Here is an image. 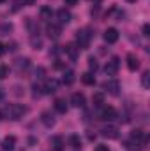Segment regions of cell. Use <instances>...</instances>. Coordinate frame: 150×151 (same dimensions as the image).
<instances>
[{
	"label": "cell",
	"mask_w": 150,
	"mask_h": 151,
	"mask_svg": "<svg viewBox=\"0 0 150 151\" xmlns=\"http://www.w3.org/2000/svg\"><path fill=\"white\" fill-rule=\"evenodd\" d=\"M25 113H27V107L21 106V104H9L2 111L4 118H9V119H21Z\"/></svg>",
	"instance_id": "cell-1"
},
{
	"label": "cell",
	"mask_w": 150,
	"mask_h": 151,
	"mask_svg": "<svg viewBox=\"0 0 150 151\" xmlns=\"http://www.w3.org/2000/svg\"><path fill=\"white\" fill-rule=\"evenodd\" d=\"M118 67H120V60L117 58V56H113L111 60L106 63V67H104V74L106 76H115L118 72Z\"/></svg>",
	"instance_id": "cell-2"
},
{
	"label": "cell",
	"mask_w": 150,
	"mask_h": 151,
	"mask_svg": "<svg viewBox=\"0 0 150 151\" xmlns=\"http://www.w3.org/2000/svg\"><path fill=\"white\" fill-rule=\"evenodd\" d=\"M103 88H104V90H106L108 93H111V95H118V93H120V83H118L117 79H110V81H104Z\"/></svg>",
	"instance_id": "cell-3"
},
{
	"label": "cell",
	"mask_w": 150,
	"mask_h": 151,
	"mask_svg": "<svg viewBox=\"0 0 150 151\" xmlns=\"http://www.w3.org/2000/svg\"><path fill=\"white\" fill-rule=\"evenodd\" d=\"M76 40H78V47H87L90 42V34H87V30H78L76 32Z\"/></svg>",
	"instance_id": "cell-4"
},
{
	"label": "cell",
	"mask_w": 150,
	"mask_h": 151,
	"mask_svg": "<svg viewBox=\"0 0 150 151\" xmlns=\"http://www.w3.org/2000/svg\"><path fill=\"white\" fill-rule=\"evenodd\" d=\"M46 34H48L50 39H58L60 34H62V27L57 25V23H50V25L46 27Z\"/></svg>",
	"instance_id": "cell-5"
},
{
	"label": "cell",
	"mask_w": 150,
	"mask_h": 151,
	"mask_svg": "<svg viewBox=\"0 0 150 151\" xmlns=\"http://www.w3.org/2000/svg\"><path fill=\"white\" fill-rule=\"evenodd\" d=\"M101 135L103 137H108V139H117L118 137V128L113 127V125H106L101 128Z\"/></svg>",
	"instance_id": "cell-6"
},
{
	"label": "cell",
	"mask_w": 150,
	"mask_h": 151,
	"mask_svg": "<svg viewBox=\"0 0 150 151\" xmlns=\"http://www.w3.org/2000/svg\"><path fill=\"white\" fill-rule=\"evenodd\" d=\"M118 30L117 28H108L106 32H104V40L108 42V44H115L117 40H118Z\"/></svg>",
	"instance_id": "cell-7"
},
{
	"label": "cell",
	"mask_w": 150,
	"mask_h": 151,
	"mask_svg": "<svg viewBox=\"0 0 150 151\" xmlns=\"http://www.w3.org/2000/svg\"><path fill=\"white\" fill-rule=\"evenodd\" d=\"M58 90V81L57 79H48L46 81V84H44V88H42V93H55Z\"/></svg>",
	"instance_id": "cell-8"
},
{
	"label": "cell",
	"mask_w": 150,
	"mask_h": 151,
	"mask_svg": "<svg viewBox=\"0 0 150 151\" xmlns=\"http://www.w3.org/2000/svg\"><path fill=\"white\" fill-rule=\"evenodd\" d=\"M41 121L44 123V127L51 128V127L55 125V121H57V119H55V116H53V114L50 113V111H44V113L41 114Z\"/></svg>",
	"instance_id": "cell-9"
},
{
	"label": "cell",
	"mask_w": 150,
	"mask_h": 151,
	"mask_svg": "<svg viewBox=\"0 0 150 151\" xmlns=\"http://www.w3.org/2000/svg\"><path fill=\"white\" fill-rule=\"evenodd\" d=\"M14 146H16V137H14V135H7V137L2 141L4 151H14Z\"/></svg>",
	"instance_id": "cell-10"
},
{
	"label": "cell",
	"mask_w": 150,
	"mask_h": 151,
	"mask_svg": "<svg viewBox=\"0 0 150 151\" xmlns=\"http://www.w3.org/2000/svg\"><path fill=\"white\" fill-rule=\"evenodd\" d=\"M62 51H66V53L69 55V58H71V60H76V58H78V53H79V47H78L76 44L71 42V44L64 46V49H62Z\"/></svg>",
	"instance_id": "cell-11"
},
{
	"label": "cell",
	"mask_w": 150,
	"mask_h": 151,
	"mask_svg": "<svg viewBox=\"0 0 150 151\" xmlns=\"http://www.w3.org/2000/svg\"><path fill=\"white\" fill-rule=\"evenodd\" d=\"M57 16H58V21L62 23V25H67L71 19H73V16H71V12L67 11V9H60L58 12H57Z\"/></svg>",
	"instance_id": "cell-12"
},
{
	"label": "cell",
	"mask_w": 150,
	"mask_h": 151,
	"mask_svg": "<svg viewBox=\"0 0 150 151\" xmlns=\"http://www.w3.org/2000/svg\"><path fill=\"white\" fill-rule=\"evenodd\" d=\"M85 95L83 93H73V97H71V104L74 106V107H83L85 106Z\"/></svg>",
	"instance_id": "cell-13"
},
{
	"label": "cell",
	"mask_w": 150,
	"mask_h": 151,
	"mask_svg": "<svg viewBox=\"0 0 150 151\" xmlns=\"http://www.w3.org/2000/svg\"><path fill=\"white\" fill-rule=\"evenodd\" d=\"M127 67H129V70H138V67H140V60L136 58V55H127Z\"/></svg>",
	"instance_id": "cell-14"
},
{
	"label": "cell",
	"mask_w": 150,
	"mask_h": 151,
	"mask_svg": "<svg viewBox=\"0 0 150 151\" xmlns=\"http://www.w3.org/2000/svg\"><path fill=\"white\" fill-rule=\"evenodd\" d=\"M117 118V111L113 107H104L103 113H101V119H106V121H111Z\"/></svg>",
	"instance_id": "cell-15"
},
{
	"label": "cell",
	"mask_w": 150,
	"mask_h": 151,
	"mask_svg": "<svg viewBox=\"0 0 150 151\" xmlns=\"http://www.w3.org/2000/svg\"><path fill=\"white\" fill-rule=\"evenodd\" d=\"M55 111L60 114H66L67 113V104H66V100L64 99H57L55 100Z\"/></svg>",
	"instance_id": "cell-16"
},
{
	"label": "cell",
	"mask_w": 150,
	"mask_h": 151,
	"mask_svg": "<svg viewBox=\"0 0 150 151\" xmlns=\"http://www.w3.org/2000/svg\"><path fill=\"white\" fill-rule=\"evenodd\" d=\"M39 16H41V18H42L44 21L51 19V16H53V11H51V7H48V5L41 7V11H39Z\"/></svg>",
	"instance_id": "cell-17"
},
{
	"label": "cell",
	"mask_w": 150,
	"mask_h": 151,
	"mask_svg": "<svg viewBox=\"0 0 150 151\" xmlns=\"http://www.w3.org/2000/svg\"><path fill=\"white\" fill-rule=\"evenodd\" d=\"M51 146H53L55 151H62L64 150V141H62V137H58V135L51 137Z\"/></svg>",
	"instance_id": "cell-18"
},
{
	"label": "cell",
	"mask_w": 150,
	"mask_h": 151,
	"mask_svg": "<svg viewBox=\"0 0 150 151\" xmlns=\"http://www.w3.org/2000/svg\"><path fill=\"white\" fill-rule=\"evenodd\" d=\"M30 67V60L28 58H18L16 60V69L21 72V70H25V69H28Z\"/></svg>",
	"instance_id": "cell-19"
},
{
	"label": "cell",
	"mask_w": 150,
	"mask_h": 151,
	"mask_svg": "<svg viewBox=\"0 0 150 151\" xmlns=\"http://www.w3.org/2000/svg\"><path fill=\"white\" fill-rule=\"evenodd\" d=\"M74 79H76V76H74L73 70H66V72H64V77H62V83L69 86V84H73V83H74Z\"/></svg>",
	"instance_id": "cell-20"
},
{
	"label": "cell",
	"mask_w": 150,
	"mask_h": 151,
	"mask_svg": "<svg viewBox=\"0 0 150 151\" xmlns=\"http://www.w3.org/2000/svg\"><path fill=\"white\" fill-rule=\"evenodd\" d=\"M81 81L85 84H88V86H94L95 84V77H94V74H90V72H85V74L81 76Z\"/></svg>",
	"instance_id": "cell-21"
},
{
	"label": "cell",
	"mask_w": 150,
	"mask_h": 151,
	"mask_svg": "<svg viewBox=\"0 0 150 151\" xmlns=\"http://www.w3.org/2000/svg\"><path fill=\"white\" fill-rule=\"evenodd\" d=\"M30 46L34 47V49H41L42 47V40L39 35H30Z\"/></svg>",
	"instance_id": "cell-22"
},
{
	"label": "cell",
	"mask_w": 150,
	"mask_h": 151,
	"mask_svg": "<svg viewBox=\"0 0 150 151\" xmlns=\"http://www.w3.org/2000/svg\"><path fill=\"white\" fill-rule=\"evenodd\" d=\"M141 84H143V88H150V72L149 70H145L143 76H141Z\"/></svg>",
	"instance_id": "cell-23"
},
{
	"label": "cell",
	"mask_w": 150,
	"mask_h": 151,
	"mask_svg": "<svg viewBox=\"0 0 150 151\" xmlns=\"http://www.w3.org/2000/svg\"><path fill=\"white\" fill-rule=\"evenodd\" d=\"M69 142H71V146L73 148H81V139H79V135H71V139H69Z\"/></svg>",
	"instance_id": "cell-24"
},
{
	"label": "cell",
	"mask_w": 150,
	"mask_h": 151,
	"mask_svg": "<svg viewBox=\"0 0 150 151\" xmlns=\"http://www.w3.org/2000/svg\"><path fill=\"white\" fill-rule=\"evenodd\" d=\"M92 100H94V104H95V106H101V104L104 102V95H103L101 91H99V93H94Z\"/></svg>",
	"instance_id": "cell-25"
},
{
	"label": "cell",
	"mask_w": 150,
	"mask_h": 151,
	"mask_svg": "<svg viewBox=\"0 0 150 151\" xmlns=\"http://www.w3.org/2000/svg\"><path fill=\"white\" fill-rule=\"evenodd\" d=\"M9 32H12V25H11V23H4V25L0 27V34H2V35H7Z\"/></svg>",
	"instance_id": "cell-26"
},
{
	"label": "cell",
	"mask_w": 150,
	"mask_h": 151,
	"mask_svg": "<svg viewBox=\"0 0 150 151\" xmlns=\"http://www.w3.org/2000/svg\"><path fill=\"white\" fill-rule=\"evenodd\" d=\"M88 67H90V70H97V69H99L97 60H95V58H88Z\"/></svg>",
	"instance_id": "cell-27"
},
{
	"label": "cell",
	"mask_w": 150,
	"mask_h": 151,
	"mask_svg": "<svg viewBox=\"0 0 150 151\" xmlns=\"http://www.w3.org/2000/svg\"><path fill=\"white\" fill-rule=\"evenodd\" d=\"M9 76V69L5 65H0V79H5Z\"/></svg>",
	"instance_id": "cell-28"
},
{
	"label": "cell",
	"mask_w": 150,
	"mask_h": 151,
	"mask_svg": "<svg viewBox=\"0 0 150 151\" xmlns=\"http://www.w3.org/2000/svg\"><path fill=\"white\" fill-rule=\"evenodd\" d=\"M44 74H46V70H44L42 67H39L37 70H36V77H37V79H42V77H44Z\"/></svg>",
	"instance_id": "cell-29"
},
{
	"label": "cell",
	"mask_w": 150,
	"mask_h": 151,
	"mask_svg": "<svg viewBox=\"0 0 150 151\" xmlns=\"http://www.w3.org/2000/svg\"><path fill=\"white\" fill-rule=\"evenodd\" d=\"M32 90H34V93H32V95H34V99H36V97L41 95V91H39V90H42V88H39L37 84H34V86H32Z\"/></svg>",
	"instance_id": "cell-30"
},
{
	"label": "cell",
	"mask_w": 150,
	"mask_h": 151,
	"mask_svg": "<svg viewBox=\"0 0 150 151\" xmlns=\"http://www.w3.org/2000/svg\"><path fill=\"white\" fill-rule=\"evenodd\" d=\"M95 151H110V148L104 144H99V146H95Z\"/></svg>",
	"instance_id": "cell-31"
},
{
	"label": "cell",
	"mask_w": 150,
	"mask_h": 151,
	"mask_svg": "<svg viewBox=\"0 0 150 151\" xmlns=\"http://www.w3.org/2000/svg\"><path fill=\"white\" fill-rule=\"evenodd\" d=\"M143 35H150V27L149 25H143Z\"/></svg>",
	"instance_id": "cell-32"
},
{
	"label": "cell",
	"mask_w": 150,
	"mask_h": 151,
	"mask_svg": "<svg viewBox=\"0 0 150 151\" xmlns=\"http://www.w3.org/2000/svg\"><path fill=\"white\" fill-rule=\"evenodd\" d=\"M5 51H7V47H5V46H4V44L0 42V56H2V55H4Z\"/></svg>",
	"instance_id": "cell-33"
},
{
	"label": "cell",
	"mask_w": 150,
	"mask_h": 151,
	"mask_svg": "<svg viewBox=\"0 0 150 151\" xmlns=\"http://www.w3.org/2000/svg\"><path fill=\"white\" fill-rule=\"evenodd\" d=\"M64 2H66V5H74L78 0H64Z\"/></svg>",
	"instance_id": "cell-34"
},
{
	"label": "cell",
	"mask_w": 150,
	"mask_h": 151,
	"mask_svg": "<svg viewBox=\"0 0 150 151\" xmlns=\"http://www.w3.org/2000/svg\"><path fill=\"white\" fill-rule=\"evenodd\" d=\"M23 4H28V5H32V4H34V0H25Z\"/></svg>",
	"instance_id": "cell-35"
},
{
	"label": "cell",
	"mask_w": 150,
	"mask_h": 151,
	"mask_svg": "<svg viewBox=\"0 0 150 151\" xmlns=\"http://www.w3.org/2000/svg\"><path fill=\"white\" fill-rule=\"evenodd\" d=\"M2 118H4V114H2V111H0V119H2Z\"/></svg>",
	"instance_id": "cell-36"
},
{
	"label": "cell",
	"mask_w": 150,
	"mask_h": 151,
	"mask_svg": "<svg viewBox=\"0 0 150 151\" xmlns=\"http://www.w3.org/2000/svg\"><path fill=\"white\" fill-rule=\"evenodd\" d=\"M127 2H131V4H133V2H136V0H127Z\"/></svg>",
	"instance_id": "cell-37"
},
{
	"label": "cell",
	"mask_w": 150,
	"mask_h": 151,
	"mask_svg": "<svg viewBox=\"0 0 150 151\" xmlns=\"http://www.w3.org/2000/svg\"><path fill=\"white\" fill-rule=\"evenodd\" d=\"M4 2H5V0H0V4H4Z\"/></svg>",
	"instance_id": "cell-38"
}]
</instances>
